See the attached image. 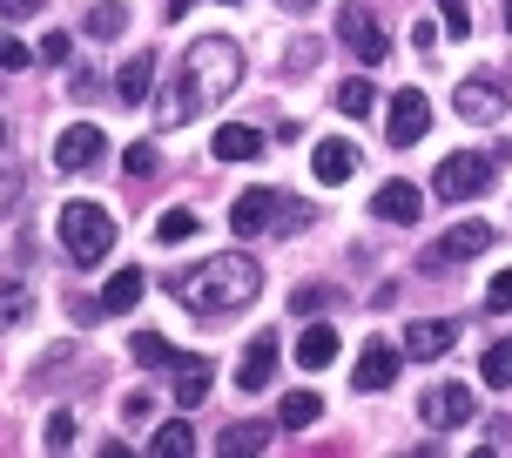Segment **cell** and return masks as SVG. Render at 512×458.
Instances as JSON below:
<instances>
[{"label": "cell", "mask_w": 512, "mask_h": 458, "mask_svg": "<svg viewBox=\"0 0 512 458\" xmlns=\"http://www.w3.org/2000/svg\"><path fill=\"white\" fill-rule=\"evenodd\" d=\"M236 81H243V48L223 41V34H203V41H189V54H182L176 95L162 102V115H169V122H196V115H209L216 102H230Z\"/></svg>", "instance_id": "obj_1"}, {"label": "cell", "mask_w": 512, "mask_h": 458, "mask_svg": "<svg viewBox=\"0 0 512 458\" xmlns=\"http://www.w3.org/2000/svg\"><path fill=\"white\" fill-rule=\"evenodd\" d=\"M256 290H263V270H256V256H243V250H223V256H209V263H196V270L169 277V297H176L182 310H196V317L243 310V304H256Z\"/></svg>", "instance_id": "obj_2"}, {"label": "cell", "mask_w": 512, "mask_h": 458, "mask_svg": "<svg viewBox=\"0 0 512 458\" xmlns=\"http://www.w3.org/2000/svg\"><path fill=\"white\" fill-rule=\"evenodd\" d=\"M61 250L75 256L81 270H95V263H108V250H115V216H108L102 203H61Z\"/></svg>", "instance_id": "obj_3"}, {"label": "cell", "mask_w": 512, "mask_h": 458, "mask_svg": "<svg viewBox=\"0 0 512 458\" xmlns=\"http://www.w3.org/2000/svg\"><path fill=\"white\" fill-rule=\"evenodd\" d=\"M492 189V162L486 155H445L432 176V196H445V203H472V196H486Z\"/></svg>", "instance_id": "obj_4"}, {"label": "cell", "mask_w": 512, "mask_h": 458, "mask_svg": "<svg viewBox=\"0 0 512 458\" xmlns=\"http://www.w3.org/2000/svg\"><path fill=\"white\" fill-rule=\"evenodd\" d=\"M337 41L358 54L364 68H384V54H391V34H384L364 7H344V14H337Z\"/></svg>", "instance_id": "obj_5"}, {"label": "cell", "mask_w": 512, "mask_h": 458, "mask_svg": "<svg viewBox=\"0 0 512 458\" xmlns=\"http://www.w3.org/2000/svg\"><path fill=\"white\" fill-rule=\"evenodd\" d=\"M102 149H108V135L95 122H68L54 135V169H61V176H81L88 162H102Z\"/></svg>", "instance_id": "obj_6"}, {"label": "cell", "mask_w": 512, "mask_h": 458, "mask_svg": "<svg viewBox=\"0 0 512 458\" xmlns=\"http://www.w3.org/2000/svg\"><path fill=\"white\" fill-rule=\"evenodd\" d=\"M425 128H432V95L425 88H398L391 95V142L411 149V142H425Z\"/></svg>", "instance_id": "obj_7"}, {"label": "cell", "mask_w": 512, "mask_h": 458, "mask_svg": "<svg viewBox=\"0 0 512 458\" xmlns=\"http://www.w3.org/2000/svg\"><path fill=\"white\" fill-rule=\"evenodd\" d=\"M472 411H479V398H472L465 384H438V391H425V398H418V418H425L432 432H452V425H465Z\"/></svg>", "instance_id": "obj_8"}, {"label": "cell", "mask_w": 512, "mask_h": 458, "mask_svg": "<svg viewBox=\"0 0 512 458\" xmlns=\"http://www.w3.org/2000/svg\"><path fill=\"white\" fill-rule=\"evenodd\" d=\"M486 250H492V229L486 223H452L432 243V256H425V263H472V256H486Z\"/></svg>", "instance_id": "obj_9"}, {"label": "cell", "mask_w": 512, "mask_h": 458, "mask_svg": "<svg viewBox=\"0 0 512 458\" xmlns=\"http://www.w3.org/2000/svg\"><path fill=\"white\" fill-rule=\"evenodd\" d=\"M452 108H459L465 122H499V115H506V88H499V81H486V75H472V81H459Z\"/></svg>", "instance_id": "obj_10"}, {"label": "cell", "mask_w": 512, "mask_h": 458, "mask_svg": "<svg viewBox=\"0 0 512 458\" xmlns=\"http://www.w3.org/2000/svg\"><path fill=\"white\" fill-rule=\"evenodd\" d=\"M277 216H283V196H277V189H243V196H236V209H230V223L243 229V236H263Z\"/></svg>", "instance_id": "obj_11"}, {"label": "cell", "mask_w": 512, "mask_h": 458, "mask_svg": "<svg viewBox=\"0 0 512 458\" xmlns=\"http://www.w3.org/2000/svg\"><path fill=\"white\" fill-rule=\"evenodd\" d=\"M371 216H384V223H418V216H425V189H418V182H384L378 189V203H371Z\"/></svg>", "instance_id": "obj_12"}, {"label": "cell", "mask_w": 512, "mask_h": 458, "mask_svg": "<svg viewBox=\"0 0 512 458\" xmlns=\"http://www.w3.org/2000/svg\"><path fill=\"white\" fill-rule=\"evenodd\" d=\"M270 378H277V344L270 337H250V351L236 364V391H270Z\"/></svg>", "instance_id": "obj_13"}, {"label": "cell", "mask_w": 512, "mask_h": 458, "mask_svg": "<svg viewBox=\"0 0 512 458\" xmlns=\"http://www.w3.org/2000/svg\"><path fill=\"white\" fill-rule=\"evenodd\" d=\"M310 169H317L324 189H337V182L358 176V149H351V142H317V149H310Z\"/></svg>", "instance_id": "obj_14"}, {"label": "cell", "mask_w": 512, "mask_h": 458, "mask_svg": "<svg viewBox=\"0 0 512 458\" xmlns=\"http://www.w3.org/2000/svg\"><path fill=\"white\" fill-rule=\"evenodd\" d=\"M209 384H216V364H209V357H176V405H182V411L203 405Z\"/></svg>", "instance_id": "obj_15"}, {"label": "cell", "mask_w": 512, "mask_h": 458, "mask_svg": "<svg viewBox=\"0 0 512 458\" xmlns=\"http://www.w3.org/2000/svg\"><path fill=\"white\" fill-rule=\"evenodd\" d=\"M337 351H344V337H337L331 324H310V331H297V364H304V371H331Z\"/></svg>", "instance_id": "obj_16"}, {"label": "cell", "mask_w": 512, "mask_h": 458, "mask_svg": "<svg viewBox=\"0 0 512 458\" xmlns=\"http://www.w3.org/2000/svg\"><path fill=\"white\" fill-rule=\"evenodd\" d=\"M391 378H398V351L371 337V344H364V357H358V371H351V384H358V391H384Z\"/></svg>", "instance_id": "obj_17"}, {"label": "cell", "mask_w": 512, "mask_h": 458, "mask_svg": "<svg viewBox=\"0 0 512 458\" xmlns=\"http://www.w3.org/2000/svg\"><path fill=\"white\" fill-rule=\"evenodd\" d=\"M452 324H445V317H425V324H411L405 331V357H425V364H432V357H445L452 351Z\"/></svg>", "instance_id": "obj_18"}, {"label": "cell", "mask_w": 512, "mask_h": 458, "mask_svg": "<svg viewBox=\"0 0 512 458\" xmlns=\"http://www.w3.org/2000/svg\"><path fill=\"white\" fill-rule=\"evenodd\" d=\"M250 155H263V128H250V122L216 128V162H250Z\"/></svg>", "instance_id": "obj_19"}, {"label": "cell", "mask_w": 512, "mask_h": 458, "mask_svg": "<svg viewBox=\"0 0 512 458\" xmlns=\"http://www.w3.org/2000/svg\"><path fill=\"white\" fill-rule=\"evenodd\" d=\"M142 290H149V277H142V270H115V277L102 283V310H108V317H122V310L142 304Z\"/></svg>", "instance_id": "obj_20"}, {"label": "cell", "mask_w": 512, "mask_h": 458, "mask_svg": "<svg viewBox=\"0 0 512 458\" xmlns=\"http://www.w3.org/2000/svg\"><path fill=\"white\" fill-rule=\"evenodd\" d=\"M149 88H155V61H149V54L122 61V75H115V95H122V102L135 108V102H149Z\"/></svg>", "instance_id": "obj_21"}, {"label": "cell", "mask_w": 512, "mask_h": 458, "mask_svg": "<svg viewBox=\"0 0 512 458\" xmlns=\"http://www.w3.org/2000/svg\"><path fill=\"white\" fill-rule=\"evenodd\" d=\"M317 411H324L317 391H290V398L277 405V425H283V432H304V425H317Z\"/></svg>", "instance_id": "obj_22"}, {"label": "cell", "mask_w": 512, "mask_h": 458, "mask_svg": "<svg viewBox=\"0 0 512 458\" xmlns=\"http://www.w3.org/2000/svg\"><path fill=\"white\" fill-rule=\"evenodd\" d=\"M34 317V290L27 283H0V331H21Z\"/></svg>", "instance_id": "obj_23"}, {"label": "cell", "mask_w": 512, "mask_h": 458, "mask_svg": "<svg viewBox=\"0 0 512 458\" xmlns=\"http://www.w3.org/2000/svg\"><path fill=\"white\" fill-rule=\"evenodd\" d=\"M263 445H270V425H230V432L216 438L223 458H250V452H263Z\"/></svg>", "instance_id": "obj_24"}, {"label": "cell", "mask_w": 512, "mask_h": 458, "mask_svg": "<svg viewBox=\"0 0 512 458\" xmlns=\"http://www.w3.org/2000/svg\"><path fill=\"white\" fill-rule=\"evenodd\" d=\"M149 452H155V458H189V452H196V432H189L182 418H169V425L149 438Z\"/></svg>", "instance_id": "obj_25"}, {"label": "cell", "mask_w": 512, "mask_h": 458, "mask_svg": "<svg viewBox=\"0 0 512 458\" xmlns=\"http://www.w3.org/2000/svg\"><path fill=\"white\" fill-rule=\"evenodd\" d=\"M189 236H196V216L189 209H162L155 216V243H189Z\"/></svg>", "instance_id": "obj_26"}, {"label": "cell", "mask_w": 512, "mask_h": 458, "mask_svg": "<svg viewBox=\"0 0 512 458\" xmlns=\"http://www.w3.org/2000/svg\"><path fill=\"white\" fill-rule=\"evenodd\" d=\"M512 384V337H499L486 351V391H506Z\"/></svg>", "instance_id": "obj_27"}, {"label": "cell", "mask_w": 512, "mask_h": 458, "mask_svg": "<svg viewBox=\"0 0 512 458\" xmlns=\"http://www.w3.org/2000/svg\"><path fill=\"white\" fill-rule=\"evenodd\" d=\"M122 27H128V7H115V0H108V7H88V34H95V41H115Z\"/></svg>", "instance_id": "obj_28"}, {"label": "cell", "mask_w": 512, "mask_h": 458, "mask_svg": "<svg viewBox=\"0 0 512 458\" xmlns=\"http://www.w3.org/2000/svg\"><path fill=\"white\" fill-rule=\"evenodd\" d=\"M176 344H162V337H155V331H142V337H135V364H169V371H176Z\"/></svg>", "instance_id": "obj_29"}, {"label": "cell", "mask_w": 512, "mask_h": 458, "mask_svg": "<svg viewBox=\"0 0 512 458\" xmlns=\"http://www.w3.org/2000/svg\"><path fill=\"white\" fill-rule=\"evenodd\" d=\"M27 61H41V54L27 48V41H14V34H0V75H21Z\"/></svg>", "instance_id": "obj_30"}, {"label": "cell", "mask_w": 512, "mask_h": 458, "mask_svg": "<svg viewBox=\"0 0 512 458\" xmlns=\"http://www.w3.org/2000/svg\"><path fill=\"white\" fill-rule=\"evenodd\" d=\"M371 102H378L371 81H344V88H337V108H344V115H371Z\"/></svg>", "instance_id": "obj_31"}, {"label": "cell", "mask_w": 512, "mask_h": 458, "mask_svg": "<svg viewBox=\"0 0 512 458\" xmlns=\"http://www.w3.org/2000/svg\"><path fill=\"white\" fill-rule=\"evenodd\" d=\"M122 169H128V176H155V142H128Z\"/></svg>", "instance_id": "obj_32"}, {"label": "cell", "mask_w": 512, "mask_h": 458, "mask_svg": "<svg viewBox=\"0 0 512 458\" xmlns=\"http://www.w3.org/2000/svg\"><path fill=\"white\" fill-rule=\"evenodd\" d=\"M41 438H48V452H68V438H75V418H68V411H54Z\"/></svg>", "instance_id": "obj_33"}, {"label": "cell", "mask_w": 512, "mask_h": 458, "mask_svg": "<svg viewBox=\"0 0 512 458\" xmlns=\"http://www.w3.org/2000/svg\"><path fill=\"white\" fill-rule=\"evenodd\" d=\"M438 7H445V34H452V41H465V34H472V14H465V0H438Z\"/></svg>", "instance_id": "obj_34"}, {"label": "cell", "mask_w": 512, "mask_h": 458, "mask_svg": "<svg viewBox=\"0 0 512 458\" xmlns=\"http://www.w3.org/2000/svg\"><path fill=\"white\" fill-rule=\"evenodd\" d=\"M68 48H75V41H68V34H41V61H48V68H61V61H68Z\"/></svg>", "instance_id": "obj_35"}, {"label": "cell", "mask_w": 512, "mask_h": 458, "mask_svg": "<svg viewBox=\"0 0 512 458\" xmlns=\"http://www.w3.org/2000/svg\"><path fill=\"white\" fill-rule=\"evenodd\" d=\"M486 310H512V270H499V277H492V290H486Z\"/></svg>", "instance_id": "obj_36"}, {"label": "cell", "mask_w": 512, "mask_h": 458, "mask_svg": "<svg viewBox=\"0 0 512 458\" xmlns=\"http://www.w3.org/2000/svg\"><path fill=\"white\" fill-rule=\"evenodd\" d=\"M21 203V176H14V169H7V162H0V216H7V209Z\"/></svg>", "instance_id": "obj_37"}, {"label": "cell", "mask_w": 512, "mask_h": 458, "mask_svg": "<svg viewBox=\"0 0 512 458\" xmlns=\"http://www.w3.org/2000/svg\"><path fill=\"white\" fill-rule=\"evenodd\" d=\"M41 14V0H0V21H34Z\"/></svg>", "instance_id": "obj_38"}, {"label": "cell", "mask_w": 512, "mask_h": 458, "mask_svg": "<svg viewBox=\"0 0 512 458\" xmlns=\"http://www.w3.org/2000/svg\"><path fill=\"white\" fill-rule=\"evenodd\" d=\"M411 48L432 54V48H438V27H432V21H418V27H411Z\"/></svg>", "instance_id": "obj_39"}, {"label": "cell", "mask_w": 512, "mask_h": 458, "mask_svg": "<svg viewBox=\"0 0 512 458\" xmlns=\"http://www.w3.org/2000/svg\"><path fill=\"white\" fill-rule=\"evenodd\" d=\"M283 14H310V7H317V0H277Z\"/></svg>", "instance_id": "obj_40"}, {"label": "cell", "mask_w": 512, "mask_h": 458, "mask_svg": "<svg viewBox=\"0 0 512 458\" xmlns=\"http://www.w3.org/2000/svg\"><path fill=\"white\" fill-rule=\"evenodd\" d=\"M506 34H512V0H506Z\"/></svg>", "instance_id": "obj_41"}, {"label": "cell", "mask_w": 512, "mask_h": 458, "mask_svg": "<svg viewBox=\"0 0 512 458\" xmlns=\"http://www.w3.org/2000/svg\"><path fill=\"white\" fill-rule=\"evenodd\" d=\"M0 142H7V122H0Z\"/></svg>", "instance_id": "obj_42"}]
</instances>
